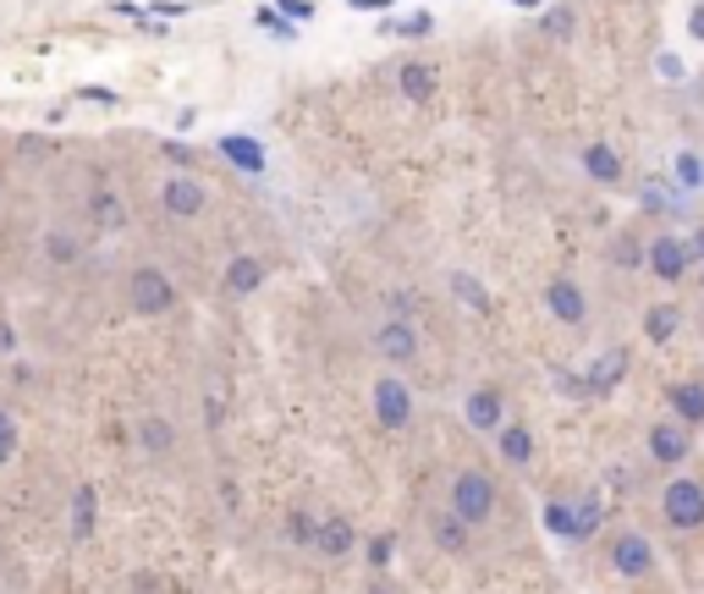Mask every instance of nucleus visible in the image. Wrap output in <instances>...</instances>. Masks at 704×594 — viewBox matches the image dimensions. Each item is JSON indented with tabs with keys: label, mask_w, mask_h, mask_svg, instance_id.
Returning a JSON list of instances; mask_svg holds the SVG:
<instances>
[{
	"label": "nucleus",
	"mask_w": 704,
	"mask_h": 594,
	"mask_svg": "<svg viewBox=\"0 0 704 594\" xmlns=\"http://www.w3.org/2000/svg\"><path fill=\"white\" fill-rule=\"evenodd\" d=\"M446 506H451L468 529H484V523L496 518V506H501V490H496V479H490L484 468H462V473H451Z\"/></svg>",
	"instance_id": "obj_1"
},
{
	"label": "nucleus",
	"mask_w": 704,
	"mask_h": 594,
	"mask_svg": "<svg viewBox=\"0 0 704 594\" xmlns=\"http://www.w3.org/2000/svg\"><path fill=\"white\" fill-rule=\"evenodd\" d=\"M369 413H375V424L391 430V436H402V430L414 424L419 402H414V386L402 380V369L386 363V375H375V386H369Z\"/></svg>",
	"instance_id": "obj_2"
},
{
	"label": "nucleus",
	"mask_w": 704,
	"mask_h": 594,
	"mask_svg": "<svg viewBox=\"0 0 704 594\" xmlns=\"http://www.w3.org/2000/svg\"><path fill=\"white\" fill-rule=\"evenodd\" d=\"M661 523H666L672 534H700L704 529V484L700 479L677 473V479L661 484Z\"/></svg>",
	"instance_id": "obj_3"
},
{
	"label": "nucleus",
	"mask_w": 704,
	"mask_h": 594,
	"mask_svg": "<svg viewBox=\"0 0 704 594\" xmlns=\"http://www.w3.org/2000/svg\"><path fill=\"white\" fill-rule=\"evenodd\" d=\"M176 303H182V293H176V281L160 265H133V276H127V308L139 319H165Z\"/></svg>",
	"instance_id": "obj_4"
},
{
	"label": "nucleus",
	"mask_w": 704,
	"mask_h": 594,
	"mask_svg": "<svg viewBox=\"0 0 704 594\" xmlns=\"http://www.w3.org/2000/svg\"><path fill=\"white\" fill-rule=\"evenodd\" d=\"M369 347L380 352V363H391V369H414L419 363V325L408 319V314H386L380 325H375V336H369Z\"/></svg>",
	"instance_id": "obj_5"
},
{
	"label": "nucleus",
	"mask_w": 704,
	"mask_h": 594,
	"mask_svg": "<svg viewBox=\"0 0 704 594\" xmlns=\"http://www.w3.org/2000/svg\"><path fill=\"white\" fill-rule=\"evenodd\" d=\"M611 567H616V578H650L661 567V556H655L650 534L622 529V534H611Z\"/></svg>",
	"instance_id": "obj_6"
},
{
	"label": "nucleus",
	"mask_w": 704,
	"mask_h": 594,
	"mask_svg": "<svg viewBox=\"0 0 704 594\" xmlns=\"http://www.w3.org/2000/svg\"><path fill=\"white\" fill-rule=\"evenodd\" d=\"M688 265H694V254H688V243H683V237H672V232H661L655 243H644V270H650L655 281H666V287H677V281L688 276Z\"/></svg>",
	"instance_id": "obj_7"
},
{
	"label": "nucleus",
	"mask_w": 704,
	"mask_h": 594,
	"mask_svg": "<svg viewBox=\"0 0 704 594\" xmlns=\"http://www.w3.org/2000/svg\"><path fill=\"white\" fill-rule=\"evenodd\" d=\"M160 209H165L171 221H198V215L210 209V187H204L198 176H165V182H160Z\"/></svg>",
	"instance_id": "obj_8"
},
{
	"label": "nucleus",
	"mask_w": 704,
	"mask_h": 594,
	"mask_svg": "<svg viewBox=\"0 0 704 594\" xmlns=\"http://www.w3.org/2000/svg\"><path fill=\"white\" fill-rule=\"evenodd\" d=\"M462 424H468L473 436H496V430L507 424V397H501V386H473V391L462 397Z\"/></svg>",
	"instance_id": "obj_9"
},
{
	"label": "nucleus",
	"mask_w": 704,
	"mask_h": 594,
	"mask_svg": "<svg viewBox=\"0 0 704 594\" xmlns=\"http://www.w3.org/2000/svg\"><path fill=\"white\" fill-rule=\"evenodd\" d=\"M650 457L661 462V468H683L688 457H694V430L683 424V419H661V424H650Z\"/></svg>",
	"instance_id": "obj_10"
},
{
	"label": "nucleus",
	"mask_w": 704,
	"mask_h": 594,
	"mask_svg": "<svg viewBox=\"0 0 704 594\" xmlns=\"http://www.w3.org/2000/svg\"><path fill=\"white\" fill-rule=\"evenodd\" d=\"M545 529L557 540H567V545H583L600 529V506H562V501H551L545 506Z\"/></svg>",
	"instance_id": "obj_11"
},
{
	"label": "nucleus",
	"mask_w": 704,
	"mask_h": 594,
	"mask_svg": "<svg viewBox=\"0 0 704 594\" xmlns=\"http://www.w3.org/2000/svg\"><path fill=\"white\" fill-rule=\"evenodd\" d=\"M545 308H551V319H557V325H567V330L589 325V293H583L572 276H557V281L545 287Z\"/></svg>",
	"instance_id": "obj_12"
},
{
	"label": "nucleus",
	"mask_w": 704,
	"mask_h": 594,
	"mask_svg": "<svg viewBox=\"0 0 704 594\" xmlns=\"http://www.w3.org/2000/svg\"><path fill=\"white\" fill-rule=\"evenodd\" d=\"M353 551H358V529H353V518H347V512H325V518H319L314 556H325V562H347Z\"/></svg>",
	"instance_id": "obj_13"
},
{
	"label": "nucleus",
	"mask_w": 704,
	"mask_h": 594,
	"mask_svg": "<svg viewBox=\"0 0 704 594\" xmlns=\"http://www.w3.org/2000/svg\"><path fill=\"white\" fill-rule=\"evenodd\" d=\"M265 276H271V265H265L259 254H232L226 270H221V293L226 297H254L259 287H265Z\"/></svg>",
	"instance_id": "obj_14"
},
{
	"label": "nucleus",
	"mask_w": 704,
	"mask_h": 594,
	"mask_svg": "<svg viewBox=\"0 0 704 594\" xmlns=\"http://www.w3.org/2000/svg\"><path fill=\"white\" fill-rule=\"evenodd\" d=\"M473 534H479V529H468L451 506L429 518V540H435V551H440V556H468V551H473Z\"/></svg>",
	"instance_id": "obj_15"
},
{
	"label": "nucleus",
	"mask_w": 704,
	"mask_h": 594,
	"mask_svg": "<svg viewBox=\"0 0 704 594\" xmlns=\"http://www.w3.org/2000/svg\"><path fill=\"white\" fill-rule=\"evenodd\" d=\"M578 165H583V176H589L594 187H622V182H628V165H622V154L611 144H583Z\"/></svg>",
	"instance_id": "obj_16"
},
{
	"label": "nucleus",
	"mask_w": 704,
	"mask_h": 594,
	"mask_svg": "<svg viewBox=\"0 0 704 594\" xmlns=\"http://www.w3.org/2000/svg\"><path fill=\"white\" fill-rule=\"evenodd\" d=\"M496 451H501L507 468H529V462H534V430H529L523 419H507V424L496 430Z\"/></svg>",
	"instance_id": "obj_17"
},
{
	"label": "nucleus",
	"mask_w": 704,
	"mask_h": 594,
	"mask_svg": "<svg viewBox=\"0 0 704 594\" xmlns=\"http://www.w3.org/2000/svg\"><path fill=\"white\" fill-rule=\"evenodd\" d=\"M89 221H94L100 232H122V226H127L122 193H116V187H105V182H94V187H89Z\"/></svg>",
	"instance_id": "obj_18"
},
{
	"label": "nucleus",
	"mask_w": 704,
	"mask_h": 594,
	"mask_svg": "<svg viewBox=\"0 0 704 594\" xmlns=\"http://www.w3.org/2000/svg\"><path fill=\"white\" fill-rule=\"evenodd\" d=\"M666 408H672V419H683L688 430H700L704 424V380H677V386L666 391Z\"/></svg>",
	"instance_id": "obj_19"
},
{
	"label": "nucleus",
	"mask_w": 704,
	"mask_h": 594,
	"mask_svg": "<svg viewBox=\"0 0 704 594\" xmlns=\"http://www.w3.org/2000/svg\"><path fill=\"white\" fill-rule=\"evenodd\" d=\"M44 259H50L55 270H72V265H83V237H78V232H61V226H50V232H44Z\"/></svg>",
	"instance_id": "obj_20"
},
{
	"label": "nucleus",
	"mask_w": 704,
	"mask_h": 594,
	"mask_svg": "<svg viewBox=\"0 0 704 594\" xmlns=\"http://www.w3.org/2000/svg\"><path fill=\"white\" fill-rule=\"evenodd\" d=\"M677 330H683V308H677V303H650V308H644V336H650L655 347L672 341Z\"/></svg>",
	"instance_id": "obj_21"
},
{
	"label": "nucleus",
	"mask_w": 704,
	"mask_h": 594,
	"mask_svg": "<svg viewBox=\"0 0 704 594\" xmlns=\"http://www.w3.org/2000/svg\"><path fill=\"white\" fill-rule=\"evenodd\" d=\"M139 445L149 451V457H171V451H176V424L160 419V413H149V419L139 424Z\"/></svg>",
	"instance_id": "obj_22"
},
{
	"label": "nucleus",
	"mask_w": 704,
	"mask_h": 594,
	"mask_svg": "<svg viewBox=\"0 0 704 594\" xmlns=\"http://www.w3.org/2000/svg\"><path fill=\"white\" fill-rule=\"evenodd\" d=\"M94 523H100V495H94V484H78V495H72V540H89Z\"/></svg>",
	"instance_id": "obj_23"
},
{
	"label": "nucleus",
	"mask_w": 704,
	"mask_h": 594,
	"mask_svg": "<svg viewBox=\"0 0 704 594\" xmlns=\"http://www.w3.org/2000/svg\"><path fill=\"white\" fill-rule=\"evenodd\" d=\"M221 154H226L237 171H248V176L265 171V144H254V139H237V133H232V139H221Z\"/></svg>",
	"instance_id": "obj_24"
},
{
	"label": "nucleus",
	"mask_w": 704,
	"mask_h": 594,
	"mask_svg": "<svg viewBox=\"0 0 704 594\" xmlns=\"http://www.w3.org/2000/svg\"><path fill=\"white\" fill-rule=\"evenodd\" d=\"M446 287L457 293L462 308H473V314H484V308H490V293H484V281H479L473 270H451V276H446Z\"/></svg>",
	"instance_id": "obj_25"
},
{
	"label": "nucleus",
	"mask_w": 704,
	"mask_h": 594,
	"mask_svg": "<svg viewBox=\"0 0 704 594\" xmlns=\"http://www.w3.org/2000/svg\"><path fill=\"white\" fill-rule=\"evenodd\" d=\"M397 89H402L414 105H424V100L435 94V66H424V61H408V66L397 72Z\"/></svg>",
	"instance_id": "obj_26"
},
{
	"label": "nucleus",
	"mask_w": 704,
	"mask_h": 594,
	"mask_svg": "<svg viewBox=\"0 0 704 594\" xmlns=\"http://www.w3.org/2000/svg\"><path fill=\"white\" fill-rule=\"evenodd\" d=\"M622 375H628V352H605V358L594 363V375H589V391H611Z\"/></svg>",
	"instance_id": "obj_27"
},
{
	"label": "nucleus",
	"mask_w": 704,
	"mask_h": 594,
	"mask_svg": "<svg viewBox=\"0 0 704 594\" xmlns=\"http://www.w3.org/2000/svg\"><path fill=\"white\" fill-rule=\"evenodd\" d=\"M286 540L303 545V551H314V540H319V518H308V512H286Z\"/></svg>",
	"instance_id": "obj_28"
},
{
	"label": "nucleus",
	"mask_w": 704,
	"mask_h": 594,
	"mask_svg": "<svg viewBox=\"0 0 704 594\" xmlns=\"http://www.w3.org/2000/svg\"><path fill=\"white\" fill-rule=\"evenodd\" d=\"M364 562H369V567H391V562H397V534H375V540L364 545Z\"/></svg>",
	"instance_id": "obj_29"
},
{
	"label": "nucleus",
	"mask_w": 704,
	"mask_h": 594,
	"mask_svg": "<svg viewBox=\"0 0 704 594\" xmlns=\"http://www.w3.org/2000/svg\"><path fill=\"white\" fill-rule=\"evenodd\" d=\"M677 182H683L688 193H700V187H704V160L694 154V148H683V154H677Z\"/></svg>",
	"instance_id": "obj_30"
},
{
	"label": "nucleus",
	"mask_w": 704,
	"mask_h": 594,
	"mask_svg": "<svg viewBox=\"0 0 704 594\" xmlns=\"http://www.w3.org/2000/svg\"><path fill=\"white\" fill-rule=\"evenodd\" d=\"M17 445H22V436H17V419H11V413L0 408V468H6V462L17 457Z\"/></svg>",
	"instance_id": "obj_31"
},
{
	"label": "nucleus",
	"mask_w": 704,
	"mask_h": 594,
	"mask_svg": "<svg viewBox=\"0 0 704 594\" xmlns=\"http://www.w3.org/2000/svg\"><path fill=\"white\" fill-rule=\"evenodd\" d=\"M611 259H616L622 270H633V265H644V248H639L633 237H616V248H611Z\"/></svg>",
	"instance_id": "obj_32"
},
{
	"label": "nucleus",
	"mask_w": 704,
	"mask_h": 594,
	"mask_svg": "<svg viewBox=\"0 0 704 594\" xmlns=\"http://www.w3.org/2000/svg\"><path fill=\"white\" fill-rule=\"evenodd\" d=\"M414 308H419V303H414V293H408V287L386 297V314H408V319H414Z\"/></svg>",
	"instance_id": "obj_33"
},
{
	"label": "nucleus",
	"mask_w": 704,
	"mask_h": 594,
	"mask_svg": "<svg viewBox=\"0 0 704 594\" xmlns=\"http://www.w3.org/2000/svg\"><path fill=\"white\" fill-rule=\"evenodd\" d=\"M282 11H286V17H297V22H303V17H314V6H308V0H282Z\"/></svg>",
	"instance_id": "obj_34"
},
{
	"label": "nucleus",
	"mask_w": 704,
	"mask_h": 594,
	"mask_svg": "<svg viewBox=\"0 0 704 594\" xmlns=\"http://www.w3.org/2000/svg\"><path fill=\"white\" fill-rule=\"evenodd\" d=\"M688 33H694V39H700V44H704V0H700V6H694V11H688Z\"/></svg>",
	"instance_id": "obj_35"
},
{
	"label": "nucleus",
	"mask_w": 704,
	"mask_h": 594,
	"mask_svg": "<svg viewBox=\"0 0 704 594\" xmlns=\"http://www.w3.org/2000/svg\"><path fill=\"white\" fill-rule=\"evenodd\" d=\"M204 419H210V430H221V402L215 397H204Z\"/></svg>",
	"instance_id": "obj_36"
},
{
	"label": "nucleus",
	"mask_w": 704,
	"mask_h": 594,
	"mask_svg": "<svg viewBox=\"0 0 704 594\" xmlns=\"http://www.w3.org/2000/svg\"><path fill=\"white\" fill-rule=\"evenodd\" d=\"M259 28H276V33H292V28H286L282 17H276V11H259Z\"/></svg>",
	"instance_id": "obj_37"
}]
</instances>
